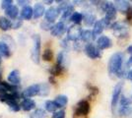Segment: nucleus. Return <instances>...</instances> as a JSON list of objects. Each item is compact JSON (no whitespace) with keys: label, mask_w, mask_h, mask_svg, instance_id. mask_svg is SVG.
Masks as SVG:
<instances>
[{"label":"nucleus","mask_w":132,"mask_h":118,"mask_svg":"<svg viewBox=\"0 0 132 118\" xmlns=\"http://www.w3.org/2000/svg\"><path fill=\"white\" fill-rule=\"evenodd\" d=\"M124 54L122 52H116L110 56L108 64L109 74L111 78L117 77L121 69L124 67Z\"/></svg>","instance_id":"nucleus-1"},{"label":"nucleus","mask_w":132,"mask_h":118,"mask_svg":"<svg viewBox=\"0 0 132 118\" xmlns=\"http://www.w3.org/2000/svg\"><path fill=\"white\" fill-rule=\"evenodd\" d=\"M91 110L90 103L87 99H82L75 105L74 109V117L75 118H86Z\"/></svg>","instance_id":"nucleus-2"},{"label":"nucleus","mask_w":132,"mask_h":118,"mask_svg":"<svg viewBox=\"0 0 132 118\" xmlns=\"http://www.w3.org/2000/svg\"><path fill=\"white\" fill-rule=\"evenodd\" d=\"M110 28L112 29L114 34L117 35L118 39H123V38H127L128 35V29H127L126 24L122 21H116L113 23Z\"/></svg>","instance_id":"nucleus-3"},{"label":"nucleus","mask_w":132,"mask_h":118,"mask_svg":"<svg viewBox=\"0 0 132 118\" xmlns=\"http://www.w3.org/2000/svg\"><path fill=\"white\" fill-rule=\"evenodd\" d=\"M123 86H124V83H123V82H118V83L116 85L114 89H113L112 96H111V102H110L112 113H114L116 107L117 106V103L119 102V99H120V96H121V92L123 90Z\"/></svg>","instance_id":"nucleus-4"},{"label":"nucleus","mask_w":132,"mask_h":118,"mask_svg":"<svg viewBox=\"0 0 132 118\" xmlns=\"http://www.w3.org/2000/svg\"><path fill=\"white\" fill-rule=\"evenodd\" d=\"M34 46L32 49V59L35 63H39V55H40V37L39 34H35L33 37Z\"/></svg>","instance_id":"nucleus-5"},{"label":"nucleus","mask_w":132,"mask_h":118,"mask_svg":"<svg viewBox=\"0 0 132 118\" xmlns=\"http://www.w3.org/2000/svg\"><path fill=\"white\" fill-rule=\"evenodd\" d=\"M83 30L78 25H73L67 30V39L71 41H77L81 39Z\"/></svg>","instance_id":"nucleus-6"},{"label":"nucleus","mask_w":132,"mask_h":118,"mask_svg":"<svg viewBox=\"0 0 132 118\" xmlns=\"http://www.w3.org/2000/svg\"><path fill=\"white\" fill-rule=\"evenodd\" d=\"M84 51H85L86 55L91 59H98V58L102 57L101 50L98 48V46L94 43H88L85 45Z\"/></svg>","instance_id":"nucleus-7"},{"label":"nucleus","mask_w":132,"mask_h":118,"mask_svg":"<svg viewBox=\"0 0 132 118\" xmlns=\"http://www.w3.org/2000/svg\"><path fill=\"white\" fill-rule=\"evenodd\" d=\"M105 28H110V25L106 22V20H105V18H103L101 20H98L93 27V34L95 35V38H97L98 35L102 34Z\"/></svg>","instance_id":"nucleus-8"},{"label":"nucleus","mask_w":132,"mask_h":118,"mask_svg":"<svg viewBox=\"0 0 132 118\" xmlns=\"http://www.w3.org/2000/svg\"><path fill=\"white\" fill-rule=\"evenodd\" d=\"M97 46L100 50L108 49L112 46V40L106 35H101L97 39Z\"/></svg>","instance_id":"nucleus-9"},{"label":"nucleus","mask_w":132,"mask_h":118,"mask_svg":"<svg viewBox=\"0 0 132 118\" xmlns=\"http://www.w3.org/2000/svg\"><path fill=\"white\" fill-rule=\"evenodd\" d=\"M39 84L32 85V86L28 87L27 89H25V90H23L22 97L24 99L30 98V97H32V96H37V95H39Z\"/></svg>","instance_id":"nucleus-10"},{"label":"nucleus","mask_w":132,"mask_h":118,"mask_svg":"<svg viewBox=\"0 0 132 118\" xmlns=\"http://www.w3.org/2000/svg\"><path fill=\"white\" fill-rule=\"evenodd\" d=\"M113 6L116 9V11L120 12V13H124V14H126L127 12L131 9L130 3L126 0H116L113 2Z\"/></svg>","instance_id":"nucleus-11"},{"label":"nucleus","mask_w":132,"mask_h":118,"mask_svg":"<svg viewBox=\"0 0 132 118\" xmlns=\"http://www.w3.org/2000/svg\"><path fill=\"white\" fill-rule=\"evenodd\" d=\"M116 9L114 8V6H113V3H111L110 2V5L109 6V8H108V10L105 11V19L106 20V22L110 24V26L113 24V23L116 22Z\"/></svg>","instance_id":"nucleus-12"},{"label":"nucleus","mask_w":132,"mask_h":118,"mask_svg":"<svg viewBox=\"0 0 132 118\" xmlns=\"http://www.w3.org/2000/svg\"><path fill=\"white\" fill-rule=\"evenodd\" d=\"M50 32H51V34H52L53 37H60V35H62V34L66 32L65 23L62 22V21L56 23Z\"/></svg>","instance_id":"nucleus-13"},{"label":"nucleus","mask_w":132,"mask_h":118,"mask_svg":"<svg viewBox=\"0 0 132 118\" xmlns=\"http://www.w3.org/2000/svg\"><path fill=\"white\" fill-rule=\"evenodd\" d=\"M59 14H60V12H59V10H58L57 8H55V7H50V9L46 10L44 17H45V20H46V21H48V22H50V23H53L55 20H56V18L59 16Z\"/></svg>","instance_id":"nucleus-14"},{"label":"nucleus","mask_w":132,"mask_h":118,"mask_svg":"<svg viewBox=\"0 0 132 118\" xmlns=\"http://www.w3.org/2000/svg\"><path fill=\"white\" fill-rule=\"evenodd\" d=\"M83 16H84V19H83L84 24L86 26H88V27H91V26L94 27V25L97 22V18H96V15L94 14L93 12L86 11L85 13H83Z\"/></svg>","instance_id":"nucleus-15"},{"label":"nucleus","mask_w":132,"mask_h":118,"mask_svg":"<svg viewBox=\"0 0 132 118\" xmlns=\"http://www.w3.org/2000/svg\"><path fill=\"white\" fill-rule=\"evenodd\" d=\"M8 82L13 86L19 85L21 82V77H20V72L18 70H13L12 72L8 75Z\"/></svg>","instance_id":"nucleus-16"},{"label":"nucleus","mask_w":132,"mask_h":118,"mask_svg":"<svg viewBox=\"0 0 132 118\" xmlns=\"http://www.w3.org/2000/svg\"><path fill=\"white\" fill-rule=\"evenodd\" d=\"M81 39L84 42H87L88 43H92L94 39H96L95 35L93 34V31H90V30H84L81 34Z\"/></svg>","instance_id":"nucleus-17"},{"label":"nucleus","mask_w":132,"mask_h":118,"mask_svg":"<svg viewBox=\"0 0 132 118\" xmlns=\"http://www.w3.org/2000/svg\"><path fill=\"white\" fill-rule=\"evenodd\" d=\"M17 87L7 82H0V93H13L17 92Z\"/></svg>","instance_id":"nucleus-18"},{"label":"nucleus","mask_w":132,"mask_h":118,"mask_svg":"<svg viewBox=\"0 0 132 118\" xmlns=\"http://www.w3.org/2000/svg\"><path fill=\"white\" fill-rule=\"evenodd\" d=\"M34 9V18L35 19H39V18L43 17L44 15H45V9H44V6L43 4H36Z\"/></svg>","instance_id":"nucleus-19"},{"label":"nucleus","mask_w":132,"mask_h":118,"mask_svg":"<svg viewBox=\"0 0 132 118\" xmlns=\"http://www.w3.org/2000/svg\"><path fill=\"white\" fill-rule=\"evenodd\" d=\"M21 17L24 20H31L34 17V9L29 5L24 7L21 11Z\"/></svg>","instance_id":"nucleus-20"},{"label":"nucleus","mask_w":132,"mask_h":118,"mask_svg":"<svg viewBox=\"0 0 132 118\" xmlns=\"http://www.w3.org/2000/svg\"><path fill=\"white\" fill-rule=\"evenodd\" d=\"M36 107V102L31 98H26L21 103V108L25 111H30Z\"/></svg>","instance_id":"nucleus-21"},{"label":"nucleus","mask_w":132,"mask_h":118,"mask_svg":"<svg viewBox=\"0 0 132 118\" xmlns=\"http://www.w3.org/2000/svg\"><path fill=\"white\" fill-rule=\"evenodd\" d=\"M74 12H75V10H74V6L72 5V4H70L64 11L62 12V15H61V20H62V22L65 21V20H67V19H70Z\"/></svg>","instance_id":"nucleus-22"},{"label":"nucleus","mask_w":132,"mask_h":118,"mask_svg":"<svg viewBox=\"0 0 132 118\" xmlns=\"http://www.w3.org/2000/svg\"><path fill=\"white\" fill-rule=\"evenodd\" d=\"M6 16L11 19V20H16V18L18 17V14H19V10L16 6H11L9 9H7L5 12Z\"/></svg>","instance_id":"nucleus-23"},{"label":"nucleus","mask_w":132,"mask_h":118,"mask_svg":"<svg viewBox=\"0 0 132 118\" xmlns=\"http://www.w3.org/2000/svg\"><path fill=\"white\" fill-rule=\"evenodd\" d=\"M12 28V22L8 20L6 17H0V30L2 31H8L9 29Z\"/></svg>","instance_id":"nucleus-24"},{"label":"nucleus","mask_w":132,"mask_h":118,"mask_svg":"<svg viewBox=\"0 0 132 118\" xmlns=\"http://www.w3.org/2000/svg\"><path fill=\"white\" fill-rule=\"evenodd\" d=\"M0 55L3 57H9L11 55V51L9 46L6 44L5 42L0 41Z\"/></svg>","instance_id":"nucleus-25"},{"label":"nucleus","mask_w":132,"mask_h":118,"mask_svg":"<svg viewBox=\"0 0 132 118\" xmlns=\"http://www.w3.org/2000/svg\"><path fill=\"white\" fill-rule=\"evenodd\" d=\"M54 101L58 105V107H65L66 104L68 103V97L64 95H59L55 97Z\"/></svg>","instance_id":"nucleus-26"},{"label":"nucleus","mask_w":132,"mask_h":118,"mask_svg":"<svg viewBox=\"0 0 132 118\" xmlns=\"http://www.w3.org/2000/svg\"><path fill=\"white\" fill-rule=\"evenodd\" d=\"M83 19H84V16H83V13H80V12H74L73 15L70 18V21H71L74 25H78L82 22Z\"/></svg>","instance_id":"nucleus-27"},{"label":"nucleus","mask_w":132,"mask_h":118,"mask_svg":"<svg viewBox=\"0 0 132 118\" xmlns=\"http://www.w3.org/2000/svg\"><path fill=\"white\" fill-rule=\"evenodd\" d=\"M59 107L56 104V102L54 101H47L45 102V109L48 112H56V110Z\"/></svg>","instance_id":"nucleus-28"},{"label":"nucleus","mask_w":132,"mask_h":118,"mask_svg":"<svg viewBox=\"0 0 132 118\" xmlns=\"http://www.w3.org/2000/svg\"><path fill=\"white\" fill-rule=\"evenodd\" d=\"M119 105L122 107L125 106H132V98L131 97H127L126 96H120V99H119Z\"/></svg>","instance_id":"nucleus-29"},{"label":"nucleus","mask_w":132,"mask_h":118,"mask_svg":"<svg viewBox=\"0 0 132 118\" xmlns=\"http://www.w3.org/2000/svg\"><path fill=\"white\" fill-rule=\"evenodd\" d=\"M118 114H119V116H129L130 114H132V106H119Z\"/></svg>","instance_id":"nucleus-30"},{"label":"nucleus","mask_w":132,"mask_h":118,"mask_svg":"<svg viewBox=\"0 0 132 118\" xmlns=\"http://www.w3.org/2000/svg\"><path fill=\"white\" fill-rule=\"evenodd\" d=\"M50 94V87L47 84L39 85V95L42 96H45Z\"/></svg>","instance_id":"nucleus-31"},{"label":"nucleus","mask_w":132,"mask_h":118,"mask_svg":"<svg viewBox=\"0 0 132 118\" xmlns=\"http://www.w3.org/2000/svg\"><path fill=\"white\" fill-rule=\"evenodd\" d=\"M7 104H8V106L10 107V109H11L12 111H19L20 109H21V105H19V103L17 102V101H9V102H7Z\"/></svg>","instance_id":"nucleus-32"},{"label":"nucleus","mask_w":132,"mask_h":118,"mask_svg":"<svg viewBox=\"0 0 132 118\" xmlns=\"http://www.w3.org/2000/svg\"><path fill=\"white\" fill-rule=\"evenodd\" d=\"M65 59H66L65 51H60V52L58 53V55H57V64L60 65V66H62V67H64L63 65H64Z\"/></svg>","instance_id":"nucleus-33"},{"label":"nucleus","mask_w":132,"mask_h":118,"mask_svg":"<svg viewBox=\"0 0 132 118\" xmlns=\"http://www.w3.org/2000/svg\"><path fill=\"white\" fill-rule=\"evenodd\" d=\"M62 70H63V67L60 66V65H55L53 67L50 69V73L52 76H58V75H60L62 73Z\"/></svg>","instance_id":"nucleus-34"},{"label":"nucleus","mask_w":132,"mask_h":118,"mask_svg":"<svg viewBox=\"0 0 132 118\" xmlns=\"http://www.w3.org/2000/svg\"><path fill=\"white\" fill-rule=\"evenodd\" d=\"M53 57V53L51 49H45L43 53V59L44 61H51Z\"/></svg>","instance_id":"nucleus-35"},{"label":"nucleus","mask_w":132,"mask_h":118,"mask_svg":"<svg viewBox=\"0 0 132 118\" xmlns=\"http://www.w3.org/2000/svg\"><path fill=\"white\" fill-rule=\"evenodd\" d=\"M44 117H45V112H44V110H43V109H37L30 116V118H44Z\"/></svg>","instance_id":"nucleus-36"},{"label":"nucleus","mask_w":132,"mask_h":118,"mask_svg":"<svg viewBox=\"0 0 132 118\" xmlns=\"http://www.w3.org/2000/svg\"><path fill=\"white\" fill-rule=\"evenodd\" d=\"M54 25H52V23L48 22V21H44V22L40 24V28L43 30H45V31H51L52 28H53Z\"/></svg>","instance_id":"nucleus-37"},{"label":"nucleus","mask_w":132,"mask_h":118,"mask_svg":"<svg viewBox=\"0 0 132 118\" xmlns=\"http://www.w3.org/2000/svg\"><path fill=\"white\" fill-rule=\"evenodd\" d=\"M12 3H13V1L12 0H3L2 2H1V7H2V9H9L12 5Z\"/></svg>","instance_id":"nucleus-38"},{"label":"nucleus","mask_w":132,"mask_h":118,"mask_svg":"<svg viewBox=\"0 0 132 118\" xmlns=\"http://www.w3.org/2000/svg\"><path fill=\"white\" fill-rule=\"evenodd\" d=\"M52 118H65V111H64L63 109L56 111V112L53 113Z\"/></svg>","instance_id":"nucleus-39"},{"label":"nucleus","mask_w":132,"mask_h":118,"mask_svg":"<svg viewBox=\"0 0 132 118\" xmlns=\"http://www.w3.org/2000/svg\"><path fill=\"white\" fill-rule=\"evenodd\" d=\"M22 26V21L21 20H16L15 23H12V29H19Z\"/></svg>","instance_id":"nucleus-40"},{"label":"nucleus","mask_w":132,"mask_h":118,"mask_svg":"<svg viewBox=\"0 0 132 118\" xmlns=\"http://www.w3.org/2000/svg\"><path fill=\"white\" fill-rule=\"evenodd\" d=\"M29 2H30V1H27V0H18V1H17V3H18L19 5L24 6V7L28 6L27 4H29Z\"/></svg>","instance_id":"nucleus-41"},{"label":"nucleus","mask_w":132,"mask_h":118,"mask_svg":"<svg viewBox=\"0 0 132 118\" xmlns=\"http://www.w3.org/2000/svg\"><path fill=\"white\" fill-rule=\"evenodd\" d=\"M129 81H131L132 82V69H130V70H128V73H127V77H126Z\"/></svg>","instance_id":"nucleus-42"},{"label":"nucleus","mask_w":132,"mask_h":118,"mask_svg":"<svg viewBox=\"0 0 132 118\" xmlns=\"http://www.w3.org/2000/svg\"><path fill=\"white\" fill-rule=\"evenodd\" d=\"M126 65H127V67H130V66H132V55H130V57H129V59L127 60Z\"/></svg>","instance_id":"nucleus-43"},{"label":"nucleus","mask_w":132,"mask_h":118,"mask_svg":"<svg viewBox=\"0 0 132 118\" xmlns=\"http://www.w3.org/2000/svg\"><path fill=\"white\" fill-rule=\"evenodd\" d=\"M126 52H127V53H129L130 55H132V44H130L126 48Z\"/></svg>","instance_id":"nucleus-44"},{"label":"nucleus","mask_w":132,"mask_h":118,"mask_svg":"<svg viewBox=\"0 0 132 118\" xmlns=\"http://www.w3.org/2000/svg\"><path fill=\"white\" fill-rule=\"evenodd\" d=\"M1 78H2V69L0 68V80H1Z\"/></svg>","instance_id":"nucleus-45"},{"label":"nucleus","mask_w":132,"mask_h":118,"mask_svg":"<svg viewBox=\"0 0 132 118\" xmlns=\"http://www.w3.org/2000/svg\"><path fill=\"white\" fill-rule=\"evenodd\" d=\"M1 61H2V59H1V55H0V64H1Z\"/></svg>","instance_id":"nucleus-46"},{"label":"nucleus","mask_w":132,"mask_h":118,"mask_svg":"<svg viewBox=\"0 0 132 118\" xmlns=\"http://www.w3.org/2000/svg\"><path fill=\"white\" fill-rule=\"evenodd\" d=\"M131 11H132V8H131Z\"/></svg>","instance_id":"nucleus-47"}]
</instances>
